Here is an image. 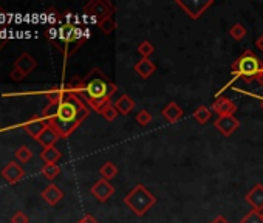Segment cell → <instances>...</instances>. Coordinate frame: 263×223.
I'll list each match as a JSON object with an SVG mask.
<instances>
[{
	"instance_id": "obj_1",
	"label": "cell",
	"mask_w": 263,
	"mask_h": 223,
	"mask_svg": "<svg viewBox=\"0 0 263 223\" xmlns=\"http://www.w3.org/2000/svg\"><path fill=\"white\" fill-rule=\"evenodd\" d=\"M68 90L87 104L88 109L99 113V110L112 103L110 100L118 92V86L110 81L101 68H91L86 78H75L67 84Z\"/></svg>"
},
{
	"instance_id": "obj_2",
	"label": "cell",
	"mask_w": 263,
	"mask_h": 223,
	"mask_svg": "<svg viewBox=\"0 0 263 223\" xmlns=\"http://www.w3.org/2000/svg\"><path fill=\"white\" fill-rule=\"evenodd\" d=\"M88 113L90 109L87 107V104L68 90L67 96L61 103H58L56 115L53 116L48 125H51L61 138H67L87 119Z\"/></svg>"
},
{
	"instance_id": "obj_3",
	"label": "cell",
	"mask_w": 263,
	"mask_h": 223,
	"mask_svg": "<svg viewBox=\"0 0 263 223\" xmlns=\"http://www.w3.org/2000/svg\"><path fill=\"white\" fill-rule=\"evenodd\" d=\"M47 37L65 58L73 56L79 47L87 40V33L75 23L64 22L59 26L51 25L47 30Z\"/></svg>"
},
{
	"instance_id": "obj_4",
	"label": "cell",
	"mask_w": 263,
	"mask_h": 223,
	"mask_svg": "<svg viewBox=\"0 0 263 223\" xmlns=\"http://www.w3.org/2000/svg\"><path fill=\"white\" fill-rule=\"evenodd\" d=\"M262 65L263 64L260 62V59L256 56V53L251 51V50H246L242 56H239V58L232 62V78H231V81L226 84V86H223V89L217 93V96H220V93L223 90L229 89L239 78H242L248 84H251L254 79H257V75L260 72Z\"/></svg>"
},
{
	"instance_id": "obj_5",
	"label": "cell",
	"mask_w": 263,
	"mask_h": 223,
	"mask_svg": "<svg viewBox=\"0 0 263 223\" xmlns=\"http://www.w3.org/2000/svg\"><path fill=\"white\" fill-rule=\"evenodd\" d=\"M124 205H126L130 211L138 216L143 217L150 211V208H154L157 205V197L152 194L144 185H136L133 189L124 197Z\"/></svg>"
},
{
	"instance_id": "obj_6",
	"label": "cell",
	"mask_w": 263,
	"mask_h": 223,
	"mask_svg": "<svg viewBox=\"0 0 263 223\" xmlns=\"http://www.w3.org/2000/svg\"><path fill=\"white\" fill-rule=\"evenodd\" d=\"M115 11V5L107 0H91L84 6V12L91 16L96 22H99L108 16H112Z\"/></svg>"
},
{
	"instance_id": "obj_7",
	"label": "cell",
	"mask_w": 263,
	"mask_h": 223,
	"mask_svg": "<svg viewBox=\"0 0 263 223\" xmlns=\"http://www.w3.org/2000/svg\"><path fill=\"white\" fill-rule=\"evenodd\" d=\"M190 19H198L207 8L214 5V0H176L175 2Z\"/></svg>"
},
{
	"instance_id": "obj_8",
	"label": "cell",
	"mask_w": 263,
	"mask_h": 223,
	"mask_svg": "<svg viewBox=\"0 0 263 223\" xmlns=\"http://www.w3.org/2000/svg\"><path fill=\"white\" fill-rule=\"evenodd\" d=\"M90 192H91V195H93L96 200L101 202V203H104V202H107V200L115 194V186L110 183V181L101 178V180H98V181H96V183L90 188Z\"/></svg>"
},
{
	"instance_id": "obj_9",
	"label": "cell",
	"mask_w": 263,
	"mask_h": 223,
	"mask_svg": "<svg viewBox=\"0 0 263 223\" xmlns=\"http://www.w3.org/2000/svg\"><path fill=\"white\" fill-rule=\"evenodd\" d=\"M215 129L225 136H231L235 130L240 127V121L235 118L234 115L231 116H218L214 122Z\"/></svg>"
},
{
	"instance_id": "obj_10",
	"label": "cell",
	"mask_w": 263,
	"mask_h": 223,
	"mask_svg": "<svg viewBox=\"0 0 263 223\" xmlns=\"http://www.w3.org/2000/svg\"><path fill=\"white\" fill-rule=\"evenodd\" d=\"M212 110L218 116H231L237 112V104L226 96H218L212 104Z\"/></svg>"
},
{
	"instance_id": "obj_11",
	"label": "cell",
	"mask_w": 263,
	"mask_h": 223,
	"mask_svg": "<svg viewBox=\"0 0 263 223\" xmlns=\"http://www.w3.org/2000/svg\"><path fill=\"white\" fill-rule=\"evenodd\" d=\"M47 127H48V122H47V119L42 118V115H36V116H33L28 121L23 122V129L26 130V133L31 135L36 139L39 138V135L42 133Z\"/></svg>"
},
{
	"instance_id": "obj_12",
	"label": "cell",
	"mask_w": 263,
	"mask_h": 223,
	"mask_svg": "<svg viewBox=\"0 0 263 223\" xmlns=\"http://www.w3.org/2000/svg\"><path fill=\"white\" fill-rule=\"evenodd\" d=\"M245 200L254 211L262 213L263 211V185L259 183L253 189H249V192L245 195Z\"/></svg>"
},
{
	"instance_id": "obj_13",
	"label": "cell",
	"mask_w": 263,
	"mask_h": 223,
	"mask_svg": "<svg viewBox=\"0 0 263 223\" xmlns=\"http://www.w3.org/2000/svg\"><path fill=\"white\" fill-rule=\"evenodd\" d=\"M23 175H25V171L14 161L8 163L2 169V177L8 181L9 185H14V183H17V181H20L23 178Z\"/></svg>"
},
{
	"instance_id": "obj_14",
	"label": "cell",
	"mask_w": 263,
	"mask_h": 223,
	"mask_svg": "<svg viewBox=\"0 0 263 223\" xmlns=\"http://www.w3.org/2000/svg\"><path fill=\"white\" fill-rule=\"evenodd\" d=\"M161 115H163L164 119H168L171 124H175L176 121H179V119L183 118L184 112H183V109L179 107L176 103L171 101V103H168V106H166V107L161 110Z\"/></svg>"
},
{
	"instance_id": "obj_15",
	"label": "cell",
	"mask_w": 263,
	"mask_h": 223,
	"mask_svg": "<svg viewBox=\"0 0 263 223\" xmlns=\"http://www.w3.org/2000/svg\"><path fill=\"white\" fill-rule=\"evenodd\" d=\"M133 70H135V73L140 76V78L149 79L152 75L157 72V65H155V62H152L150 59H143L141 58L140 61L135 64Z\"/></svg>"
},
{
	"instance_id": "obj_16",
	"label": "cell",
	"mask_w": 263,
	"mask_h": 223,
	"mask_svg": "<svg viewBox=\"0 0 263 223\" xmlns=\"http://www.w3.org/2000/svg\"><path fill=\"white\" fill-rule=\"evenodd\" d=\"M14 67L16 68H19L20 72H23L25 75H30L33 70L37 67V61L33 58L31 54H28V53H22L19 58H17V61L14 62Z\"/></svg>"
},
{
	"instance_id": "obj_17",
	"label": "cell",
	"mask_w": 263,
	"mask_h": 223,
	"mask_svg": "<svg viewBox=\"0 0 263 223\" xmlns=\"http://www.w3.org/2000/svg\"><path fill=\"white\" fill-rule=\"evenodd\" d=\"M40 195H42V199H44L48 205H51V206L58 205V203L64 199V192H62L56 185L47 186Z\"/></svg>"
},
{
	"instance_id": "obj_18",
	"label": "cell",
	"mask_w": 263,
	"mask_h": 223,
	"mask_svg": "<svg viewBox=\"0 0 263 223\" xmlns=\"http://www.w3.org/2000/svg\"><path fill=\"white\" fill-rule=\"evenodd\" d=\"M115 107L119 112V115L126 116L135 109V101H133V98L129 96V95H121L116 100V103H115Z\"/></svg>"
},
{
	"instance_id": "obj_19",
	"label": "cell",
	"mask_w": 263,
	"mask_h": 223,
	"mask_svg": "<svg viewBox=\"0 0 263 223\" xmlns=\"http://www.w3.org/2000/svg\"><path fill=\"white\" fill-rule=\"evenodd\" d=\"M59 138H61L59 133H58L56 130H54V129L51 127V125H48V127H47L42 133L39 135L37 141H39L40 144H42L44 149H45V147H51V146L56 144V141H58Z\"/></svg>"
},
{
	"instance_id": "obj_20",
	"label": "cell",
	"mask_w": 263,
	"mask_h": 223,
	"mask_svg": "<svg viewBox=\"0 0 263 223\" xmlns=\"http://www.w3.org/2000/svg\"><path fill=\"white\" fill-rule=\"evenodd\" d=\"M61 157H62V153L56 146L45 147L40 152V158H42V161H45V164H56L61 160Z\"/></svg>"
},
{
	"instance_id": "obj_21",
	"label": "cell",
	"mask_w": 263,
	"mask_h": 223,
	"mask_svg": "<svg viewBox=\"0 0 263 223\" xmlns=\"http://www.w3.org/2000/svg\"><path fill=\"white\" fill-rule=\"evenodd\" d=\"M99 174H101V178L110 181V180H113V178L118 175V167H116L112 161H105V163L99 167Z\"/></svg>"
},
{
	"instance_id": "obj_22",
	"label": "cell",
	"mask_w": 263,
	"mask_h": 223,
	"mask_svg": "<svg viewBox=\"0 0 263 223\" xmlns=\"http://www.w3.org/2000/svg\"><path fill=\"white\" fill-rule=\"evenodd\" d=\"M211 115H212V112L207 106H200L195 109V112H193V118H195V121L200 124H206L211 119Z\"/></svg>"
},
{
	"instance_id": "obj_23",
	"label": "cell",
	"mask_w": 263,
	"mask_h": 223,
	"mask_svg": "<svg viewBox=\"0 0 263 223\" xmlns=\"http://www.w3.org/2000/svg\"><path fill=\"white\" fill-rule=\"evenodd\" d=\"M99 115H101L104 119H107V121H115V119L118 118V115H119V112L116 110V107H115L113 103H108V104H105V106L99 110Z\"/></svg>"
},
{
	"instance_id": "obj_24",
	"label": "cell",
	"mask_w": 263,
	"mask_h": 223,
	"mask_svg": "<svg viewBox=\"0 0 263 223\" xmlns=\"http://www.w3.org/2000/svg\"><path fill=\"white\" fill-rule=\"evenodd\" d=\"M98 28L104 34H112L116 30V22H115L113 16H108V17L99 20L98 22Z\"/></svg>"
},
{
	"instance_id": "obj_25",
	"label": "cell",
	"mask_w": 263,
	"mask_h": 223,
	"mask_svg": "<svg viewBox=\"0 0 263 223\" xmlns=\"http://www.w3.org/2000/svg\"><path fill=\"white\" fill-rule=\"evenodd\" d=\"M136 51L141 54L143 59H150V56L155 53V47H154V44H150L149 40H143L141 44L138 45Z\"/></svg>"
},
{
	"instance_id": "obj_26",
	"label": "cell",
	"mask_w": 263,
	"mask_h": 223,
	"mask_svg": "<svg viewBox=\"0 0 263 223\" xmlns=\"http://www.w3.org/2000/svg\"><path fill=\"white\" fill-rule=\"evenodd\" d=\"M61 174V167L58 164H44L42 167V175L47 180H54Z\"/></svg>"
},
{
	"instance_id": "obj_27",
	"label": "cell",
	"mask_w": 263,
	"mask_h": 223,
	"mask_svg": "<svg viewBox=\"0 0 263 223\" xmlns=\"http://www.w3.org/2000/svg\"><path fill=\"white\" fill-rule=\"evenodd\" d=\"M229 36L235 40H242L246 36V28L242 23H235L229 28Z\"/></svg>"
},
{
	"instance_id": "obj_28",
	"label": "cell",
	"mask_w": 263,
	"mask_h": 223,
	"mask_svg": "<svg viewBox=\"0 0 263 223\" xmlns=\"http://www.w3.org/2000/svg\"><path fill=\"white\" fill-rule=\"evenodd\" d=\"M33 157V152L31 149H28L26 146H22L16 150V158L20 161V163H28Z\"/></svg>"
},
{
	"instance_id": "obj_29",
	"label": "cell",
	"mask_w": 263,
	"mask_h": 223,
	"mask_svg": "<svg viewBox=\"0 0 263 223\" xmlns=\"http://www.w3.org/2000/svg\"><path fill=\"white\" fill-rule=\"evenodd\" d=\"M240 223H263V219H262V214L259 211H249L242 220Z\"/></svg>"
},
{
	"instance_id": "obj_30",
	"label": "cell",
	"mask_w": 263,
	"mask_h": 223,
	"mask_svg": "<svg viewBox=\"0 0 263 223\" xmlns=\"http://www.w3.org/2000/svg\"><path fill=\"white\" fill-rule=\"evenodd\" d=\"M135 119L140 125H149L152 122V115H150V112H147V110H140L136 113Z\"/></svg>"
},
{
	"instance_id": "obj_31",
	"label": "cell",
	"mask_w": 263,
	"mask_h": 223,
	"mask_svg": "<svg viewBox=\"0 0 263 223\" xmlns=\"http://www.w3.org/2000/svg\"><path fill=\"white\" fill-rule=\"evenodd\" d=\"M59 19H61V16H59V12H58L56 9H53V8L48 9V12H47V20H48L50 26H51V25H58Z\"/></svg>"
},
{
	"instance_id": "obj_32",
	"label": "cell",
	"mask_w": 263,
	"mask_h": 223,
	"mask_svg": "<svg viewBox=\"0 0 263 223\" xmlns=\"http://www.w3.org/2000/svg\"><path fill=\"white\" fill-rule=\"evenodd\" d=\"M25 76H26V75H25L23 72H20V70H19V68H16V67L12 68V70H11V73H9V78H11L12 81H16V82L23 81V79H25Z\"/></svg>"
},
{
	"instance_id": "obj_33",
	"label": "cell",
	"mask_w": 263,
	"mask_h": 223,
	"mask_svg": "<svg viewBox=\"0 0 263 223\" xmlns=\"http://www.w3.org/2000/svg\"><path fill=\"white\" fill-rule=\"evenodd\" d=\"M11 223H28V217H26L23 213L17 211L14 216L11 217Z\"/></svg>"
},
{
	"instance_id": "obj_34",
	"label": "cell",
	"mask_w": 263,
	"mask_h": 223,
	"mask_svg": "<svg viewBox=\"0 0 263 223\" xmlns=\"http://www.w3.org/2000/svg\"><path fill=\"white\" fill-rule=\"evenodd\" d=\"M78 223H99L98 220H96L93 216H90V214H87L86 217H82Z\"/></svg>"
},
{
	"instance_id": "obj_35",
	"label": "cell",
	"mask_w": 263,
	"mask_h": 223,
	"mask_svg": "<svg viewBox=\"0 0 263 223\" xmlns=\"http://www.w3.org/2000/svg\"><path fill=\"white\" fill-rule=\"evenodd\" d=\"M256 47L263 53V34H260V36L257 37V40H256Z\"/></svg>"
},
{
	"instance_id": "obj_36",
	"label": "cell",
	"mask_w": 263,
	"mask_h": 223,
	"mask_svg": "<svg viewBox=\"0 0 263 223\" xmlns=\"http://www.w3.org/2000/svg\"><path fill=\"white\" fill-rule=\"evenodd\" d=\"M212 223H229V220L226 217H223V216H217Z\"/></svg>"
},
{
	"instance_id": "obj_37",
	"label": "cell",
	"mask_w": 263,
	"mask_h": 223,
	"mask_svg": "<svg viewBox=\"0 0 263 223\" xmlns=\"http://www.w3.org/2000/svg\"><path fill=\"white\" fill-rule=\"evenodd\" d=\"M257 81L262 84L263 86V65H262V68H260V72H259V75H257Z\"/></svg>"
},
{
	"instance_id": "obj_38",
	"label": "cell",
	"mask_w": 263,
	"mask_h": 223,
	"mask_svg": "<svg viewBox=\"0 0 263 223\" xmlns=\"http://www.w3.org/2000/svg\"><path fill=\"white\" fill-rule=\"evenodd\" d=\"M6 20V16H5V11L2 9V8H0V25H2L3 22Z\"/></svg>"
},
{
	"instance_id": "obj_39",
	"label": "cell",
	"mask_w": 263,
	"mask_h": 223,
	"mask_svg": "<svg viewBox=\"0 0 263 223\" xmlns=\"http://www.w3.org/2000/svg\"><path fill=\"white\" fill-rule=\"evenodd\" d=\"M2 45H3V40H2V37H0V48H2Z\"/></svg>"
},
{
	"instance_id": "obj_40",
	"label": "cell",
	"mask_w": 263,
	"mask_h": 223,
	"mask_svg": "<svg viewBox=\"0 0 263 223\" xmlns=\"http://www.w3.org/2000/svg\"><path fill=\"white\" fill-rule=\"evenodd\" d=\"M260 214H262V219H263V211H262V213H260Z\"/></svg>"
},
{
	"instance_id": "obj_41",
	"label": "cell",
	"mask_w": 263,
	"mask_h": 223,
	"mask_svg": "<svg viewBox=\"0 0 263 223\" xmlns=\"http://www.w3.org/2000/svg\"><path fill=\"white\" fill-rule=\"evenodd\" d=\"M262 107H263V100H262Z\"/></svg>"
}]
</instances>
